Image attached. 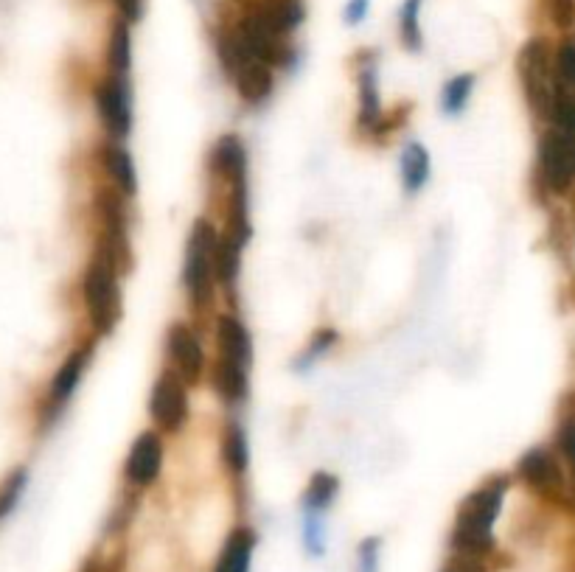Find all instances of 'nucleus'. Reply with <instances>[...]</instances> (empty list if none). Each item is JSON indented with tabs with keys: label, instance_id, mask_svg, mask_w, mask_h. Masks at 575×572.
Segmentation results:
<instances>
[{
	"label": "nucleus",
	"instance_id": "nucleus-8",
	"mask_svg": "<svg viewBox=\"0 0 575 572\" xmlns=\"http://www.w3.org/2000/svg\"><path fill=\"white\" fill-rule=\"evenodd\" d=\"M166 348H169V357H172L177 376L186 382V385H197L205 368V354H202V345L197 340V334L183 326V323H174L166 337Z\"/></svg>",
	"mask_w": 575,
	"mask_h": 572
},
{
	"label": "nucleus",
	"instance_id": "nucleus-12",
	"mask_svg": "<svg viewBox=\"0 0 575 572\" xmlns=\"http://www.w3.org/2000/svg\"><path fill=\"white\" fill-rule=\"evenodd\" d=\"M253 550H256V533L250 528H236L222 547L214 572H250Z\"/></svg>",
	"mask_w": 575,
	"mask_h": 572
},
{
	"label": "nucleus",
	"instance_id": "nucleus-35",
	"mask_svg": "<svg viewBox=\"0 0 575 572\" xmlns=\"http://www.w3.org/2000/svg\"><path fill=\"white\" fill-rule=\"evenodd\" d=\"M236 3H247V0H236Z\"/></svg>",
	"mask_w": 575,
	"mask_h": 572
},
{
	"label": "nucleus",
	"instance_id": "nucleus-30",
	"mask_svg": "<svg viewBox=\"0 0 575 572\" xmlns=\"http://www.w3.org/2000/svg\"><path fill=\"white\" fill-rule=\"evenodd\" d=\"M547 15L556 29L570 31L575 26V0H547Z\"/></svg>",
	"mask_w": 575,
	"mask_h": 572
},
{
	"label": "nucleus",
	"instance_id": "nucleus-6",
	"mask_svg": "<svg viewBox=\"0 0 575 572\" xmlns=\"http://www.w3.org/2000/svg\"><path fill=\"white\" fill-rule=\"evenodd\" d=\"M539 174L553 191L564 194L575 180V141L553 129L539 141Z\"/></svg>",
	"mask_w": 575,
	"mask_h": 572
},
{
	"label": "nucleus",
	"instance_id": "nucleus-31",
	"mask_svg": "<svg viewBox=\"0 0 575 572\" xmlns=\"http://www.w3.org/2000/svg\"><path fill=\"white\" fill-rule=\"evenodd\" d=\"M556 441H559L561 455L567 458L570 469H575V415H567V418L561 421Z\"/></svg>",
	"mask_w": 575,
	"mask_h": 572
},
{
	"label": "nucleus",
	"instance_id": "nucleus-34",
	"mask_svg": "<svg viewBox=\"0 0 575 572\" xmlns=\"http://www.w3.org/2000/svg\"><path fill=\"white\" fill-rule=\"evenodd\" d=\"M365 15H368V0H348V6H345V23L348 26L362 23Z\"/></svg>",
	"mask_w": 575,
	"mask_h": 572
},
{
	"label": "nucleus",
	"instance_id": "nucleus-33",
	"mask_svg": "<svg viewBox=\"0 0 575 572\" xmlns=\"http://www.w3.org/2000/svg\"><path fill=\"white\" fill-rule=\"evenodd\" d=\"M115 6L127 23H138L144 17V0H115Z\"/></svg>",
	"mask_w": 575,
	"mask_h": 572
},
{
	"label": "nucleus",
	"instance_id": "nucleus-5",
	"mask_svg": "<svg viewBox=\"0 0 575 572\" xmlns=\"http://www.w3.org/2000/svg\"><path fill=\"white\" fill-rule=\"evenodd\" d=\"M149 415L163 432H180L188 421L186 382L172 371L160 373L149 396Z\"/></svg>",
	"mask_w": 575,
	"mask_h": 572
},
{
	"label": "nucleus",
	"instance_id": "nucleus-4",
	"mask_svg": "<svg viewBox=\"0 0 575 572\" xmlns=\"http://www.w3.org/2000/svg\"><path fill=\"white\" fill-rule=\"evenodd\" d=\"M517 71L533 113L550 115V104H553V51H550L545 37H533V40L522 45L517 57Z\"/></svg>",
	"mask_w": 575,
	"mask_h": 572
},
{
	"label": "nucleus",
	"instance_id": "nucleus-19",
	"mask_svg": "<svg viewBox=\"0 0 575 572\" xmlns=\"http://www.w3.org/2000/svg\"><path fill=\"white\" fill-rule=\"evenodd\" d=\"M104 166L110 169L113 180L127 197H132V194L138 191L135 163H132V155L124 149V146H104Z\"/></svg>",
	"mask_w": 575,
	"mask_h": 572
},
{
	"label": "nucleus",
	"instance_id": "nucleus-22",
	"mask_svg": "<svg viewBox=\"0 0 575 572\" xmlns=\"http://www.w3.org/2000/svg\"><path fill=\"white\" fill-rule=\"evenodd\" d=\"M107 57H110V68H113L115 76H124V73L130 71L132 40H130V23H127V20H118L113 26Z\"/></svg>",
	"mask_w": 575,
	"mask_h": 572
},
{
	"label": "nucleus",
	"instance_id": "nucleus-11",
	"mask_svg": "<svg viewBox=\"0 0 575 572\" xmlns=\"http://www.w3.org/2000/svg\"><path fill=\"white\" fill-rule=\"evenodd\" d=\"M216 345L222 351V359H233L239 365L250 368L253 362V340H250V331L245 329L242 320L236 317L222 315L216 320Z\"/></svg>",
	"mask_w": 575,
	"mask_h": 572
},
{
	"label": "nucleus",
	"instance_id": "nucleus-24",
	"mask_svg": "<svg viewBox=\"0 0 575 572\" xmlns=\"http://www.w3.org/2000/svg\"><path fill=\"white\" fill-rule=\"evenodd\" d=\"M225 460H228V466L233 472L245 474L250 452H247L245 429L239 427V424H230L228 427V435H225Z\"/></svg>",
	"mask_w": 575,
	"mask_h": 572
},
{
	"label": "nucleus",
	"instance_id": "nucleus-16",
	"mask_svg": "<svg viewBox=\"0 0 575 572\" xmlns=\"http://www.w3.org/2000/svg\"><path fill=\"white\" fill-rule=\"evenodd\" d=\"M242 267V242L233 233L216 236L214 244V278L222 286L236 284V275Z\"/></svg>",
	"mask_w": 575,
	"mask_h": 572
},
{
	"label": "nucleus",
	"instance_id": "nucleus-9",
	"mask_svg": "<svg viewBox=\"0 0 575 572\" xmlns=\"http://www.w3.org/2000/svg\"><path fill=\"white\" fill-rule=\"evenodd\" d=\"M160 466H163V441L158 432L138 435L127 458V480L141 488L152 486L160 477Z\"/></svg>",
	"mask_w": 575,
	"mask_h": 572
},
{
	"label": "nucleus",
	"instance_id": "nucleus-28",
	"mask_svg": "<svg viewBox=\"0 0 575 572\" xmlns=\"http://www.w3.org/2000/svg\"><path fill=\"white\" fill-rule=\"evenodd\" d=\"M334 343H337V331H334V329L317 331L315 340H312V345H309V348H306V351L301 354V359L295 362V371H306V368H312L317 359L323 357L326 351H331V345H334Z\"/></svg>",
	"mask_w": 575,
	"mask_h": 572
},
{
	"label": "nucleus",
	"instance_id": "nucleus-13",
	"mask_svg": "<svg viewBox=\"0 0 575 572\" xmlns=\"http://www.w3.org/2000/svg\"><path fill=\"white\" fill-rule=\"evenodd\" d=\"M233 76H236V90L247 104H261L264 99H270V93H273V68L270 65H264L259 59H250Z\"/></svg>",
	"mask_w": 575,
	"mask_h": 572
},
{
	"label": "nucleus",
	"instance_id": "nucleus-32",
	"mask_svg": "<svg viewBox=\"0 0 575 572\" xmlns=\"http://www.w3.org/2000/svg\"><path fill=\"white\" fill-rule=\"evenodd\" d=\"M438 572H486V564L483 558L477 556H463V553H452L446 558L444 567Z\"/></svg>",
	"mask_w": 575,
	"mask_h": 572
},
{
	"label": "nucleus",
	"instance_id": "nucleus-26",
	"mask_svg": "<svg viewBox=\"0 0 575 572\" xmlns=\"http://www.w3.org/2000/svg\"><path fill=\"white\" fill-rule=\"evenodd\" d=\"M303 547L312 558H320L326 553V528H323V516L303 511Z\"/></svg>",
	"mask_w": 575,
	"mask_h": 572
},
{
	"label": "nucleus",
	"instance_id": "nucleus-15",
	"mask_svg": "<svg viewBox=\"0 0 575 572\" xmlns=\"http://www.w3.org/2000/svg\"><path fill=\"white\" fill-rule=\"evenodd\" d=\"M87 359H90V348H76L71 357L65 359V365L59 368L57 376H54V382H51V404L54 407H62L65 401L71 399L73 390L79 387L82 382V373H85Z\"/></svg>",
	"mask_w": 575,
	"mask_h": 572
},
{
	"label": "nucleus",
	"instance_id": "nucleus-23",
	"mask_svg": "<svg viewBox=\"0 0 575 572\" xmlns=\"http://www.w3.org/2000/svg\"><path fill=\"white\" fill-rule=\"evenodd\" d=\"M475 90V73H460L452 82H446L441 90V110L446 115L463 113V107L469 104V96Z\"/></svg>",
	"mask_w": 575,
	"mask_h": 572
},
{
	"label": "nucleus",
	"instance_id": "nucleus-3",
	"mask_svg": "<svg viewBox=\"0 0 575 572\" xmlns=\"http://www.w3.org/2000/svg\"><path fill=\"white\" fill-rule=\"evenodd\" d=\"M216 233L211 222L197 219V225L188 236L186 247V264H183V281H186L188 298L205 306L214 298V244Z\"/></svg>",
	"mask_w": 575,
	"mask_h": 572
},
{
	"label": "nucleus",
	"instance_id": "nucleus-20",
	"mask_svg": "<svg viewBox=\"0 0 575 572\" xmlns=\"http://www.w3.org/2000/svg\"><path fill=\"white\" fill-rule=\"evenodd\" d=\"M340 491V480L329 472H317L309 486H306V494H303V511H312V514H323L329 508L334 497Z\"/></svg>",
	"mask_w": 575,
	"mask_h": 572
},
{
	"label": "nucleus",
	"instance_id": "nucleus-14",
	"mask_svg": "<svg viewBox=\"0 0 575 572\" xmlns=\"http://www.w3.org/2000/svg\"><path fill=\"white\" fill-rule=\"evenodd\" d=\"M399 172L407 194H418L430 180V152L424 149V143H407L399 155Z\"/></svg>",
	"mask_w": 575,
	"mask_h": 572
},
{
	"label": "nucleus",
	"instance_id": "nucleus-25",
	"mask_svg": "<svg viewBox=\"0 0 575 572\" xmlns=\"http://www.w3.org/2000/svg\"><path fill=\"white\" fill-rule=\"evenodd\" d=\"M26 486H29V472L26 469H15L6 477V483L0 486V522L15 511Z\"/></svg>",
	"mask_w": 575,
	"mask_h": 572
},
{
	"label": "nucleus",
	"instance_id": "nucleus-21",
	"mask_svg": "<svg viewBox=\"0 0 575 572\" xmlns=\"http://www.w3.org/2000/svg\"><path fill=\"white\" fill-rule=\"evenodd\" d=\"M382 113L379 104V87H376V68L368 62L360 68V121L365 127L376 124V118Z\"/></svg>",
	"mask_w": 575,
	"mask_h": 572
},
{
	"label": "nucleus",
	"instance_id": "nucleus-2",
	"mask_svg": "<svg viewBox=\"0 0 575 572\" xmlns=\"http://www.w3.org/2000/svg\"><path fill=\"white\" fill-rule=\"evenodd\" d=\"M85 301L90 320L99 334L115 329L121 320V286H118V256L104 242L96 250L85 275Z\"/></svg>",
	"mask_w": 575,
	"mask_h": 572
},
{
	"label": "nucleus",
	"instance_id": "nucleus-27",
	"mask_svg": "<svg viewBox=\"0 0 575 572\" xmlns=\"http://www.w3.org/2000/svg\"><path fill=\"white\" fill-rule=\"evenodd\" d=\"M418 6L421 0H407L399 15V29H402V40L410 51L421 48V26H418Z\"/></svg>",
	"mask_w": 575,
	"mask_h": 572
},
{
	"label": "nucleus",
	"instance_id": "nucleus-18",
	"mask_svg": "<svg viewBox=\"0 0 575 572\" xmlns=\"http://www.w3.org/2000/svg\"><path fill=\"white\" fill-rule=\"evenodd\" d=\"M214 385L228 401H242L247 396V368L233 359L219 357L214 368Z\"/></svg>",
	"mask_w": 575,
	"mask_h": 572
},
{
	"label": "nucleus",
	"instance_id": "nucleus-1",
	"mask_svg": "<svg viewBox=\"0 0 575 572\" xmlns=\"http://www.w3.org/2000/svg\"><path fill=\"white\" fill-rule=\"evenodd\" d=\"M505 491H508V477H494L460 502L455 530H452V553L477 558L489 556L494 550L491 530L503 511Z\"/></svg>",
	"mask_w": 575,
	"mask_h": 572
},
{
	"label": "nucleus",
	"instance_id": "nucleus-17",
	"mask_svg": "<svg viewBox=\"0 0 575 572\" xmlns=\"http://www.w3.org/2000/svg\"><path fill=\"white\" fill-rule=\"evenodd\" d=\"M211 166H214L216 174H222L228 180H236L239 174H245V146H242V141L233 135H225L211 152Z\"/></svg>",
	"mask_w": 575,
	"mask_h": 572
},
{
	"label": "nucleus",
	"instance_id": "nucleus-7",
	"mask_svg": "<svg viewBox=\"0 0 575 572\" xmlns=\"http://www.w3.org/2000/svg\"><path fill=\"white\" fill-rule=\"evenodd\" d=\"M96 107H99L101 124L113 138H127L132 127V107L130 90L124 76H107L96 87Z\"/></svg>",
	"mask_w": 575,
	"mask_h": 572
},
{
	"label": "nucleus",
	"instance_id": "nucleus-10",
	"mask_svg": "<svg viewBox=\"0 0 575 572\" xmlns=\"http://www.w3.org/2000/svg\"><path fill=\"white\" fill-rule=\"evenodd\" d=\"M517 469L519 477L542 494H561V488H564L559 463L547 449H531L525 458L519 460Z\"/></svg>",
	"mask_w": 575,
	"mask_h": 572
},
{
	"label": "nucleus",
	"instance_id": "nucleus-29",
	"mask_svg": "<svg viewBox=\"0 0 575 572\" xmlns=\"http://www.w3.org/2000/svg\"><path fill=\"white\" fill-rule=\"evenodd\" d=\"M379 550H382L379 536L362 539L360 550H357V572H379Z\"/></svg>",
	"mask_w": 575,
	"mask_h": 572
}]
</instances>
